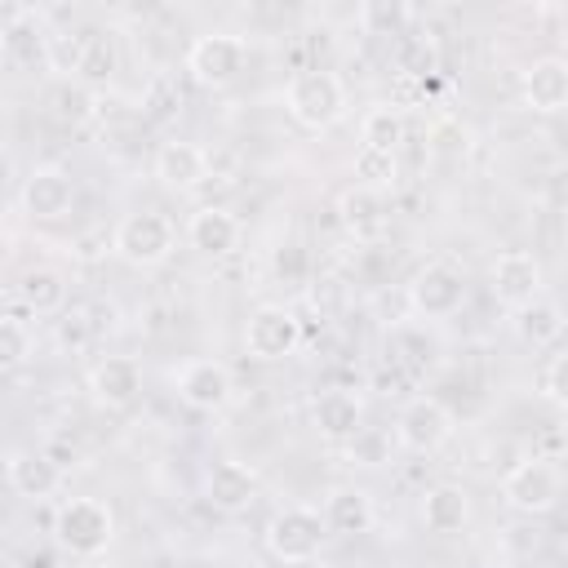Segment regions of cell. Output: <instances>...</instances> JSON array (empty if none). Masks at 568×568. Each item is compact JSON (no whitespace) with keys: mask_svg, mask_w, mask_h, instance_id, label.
<instances>
[{"mask_svg":"<svg viewBox=\"0 0 568 568\" xmlns=\"http://www.w3.org/2000/svg\"><path fill=\"white\" fill-rule=\"evenodd\" d=\"M284 111L293 115V124L324 133L346 115V84L342 75L324 71V67H302L288 75L284 84Z\"/></svg>","mask_w":568,"mask_h":568,"instance_id":"1","label":"cell"},{"mask_svg":"<svg viewBox=\"0 0 568 568\" xmlns=\"http://www.w3.org/2000/svg\"><path fill=\"white\" fill-rule=\"evenodd\" d=\"M53 541L75 559H98L115 541V510L102 497H67L53 515Z\"/></svg>","mask_w":568,"mask_h":568,"instance_id":"2","label":"cell"},{"mask_svg":"<svg viewBox=\"0 0 568 568\" xmlns=\"http://www.w3.org/2000/svg\"><path fill=\"white\" fill-rule=\"evenodd\" d=\"M173 248H178V226L160 209H133L111 231V253L138 271L164 266L173 257Z\"/></svg>","mask_w":568,"mask_h":568,"instance_id":"3","label":"cell"},{"mask_svg":"<svg viewBox=\"0 0 568 568\" xmlns=\"http://www.w3.org/2000/svg\"><path fill=\"white\" fill-rule=\"evenodd\" d=\"M324 537H328V524H324V510H315V506H284L266 519V532H262L266 550L280 564H311L320 555Z\"/></svg>","mask_w":568,"mask_h":568,"instance_id":"4","label":"cell"},{"mask_svg":"<svg viewBox=\"0 0 568 568\" xmlns=\"http://www.w3.org/2000/svg\"><path fill=\"white\" fill-rule=\"evenodd\" d=\"M248 67V40L235 36V31H209V36H195L191 49H186V71L195 84L204 89H226L244 75Z\"/></svg>","mask_w":568,"mask_h":568,"instance_id":"5","label":"cell"},{"mask_svg":"<svg viewBox=\"0 0 568 568\" xmlns=\"http://www.w3.org/2000/svg\"><path fill=\"white\" fill-rule=\"evenodd\" d=\"M564 497V475L550 466V457H524L501 475V501L519 515H546Z\"/></svg>","mask_w":568,"mask_h":568,"instance_id":"6","label":"cell"},{"mask_svg":"<svg viewBox=\"0 0 568 568\" xmlns=\"http://www.w3.org/2000/svg\"><path fill=\"white\" fill-rule=\"evenodd\" d=\"M302 346V320L280 306V302H262L248 320H244V351L262 364H275V359H288L293 351Z\"/></svg>","mask_w":568,"mask_h":568,"instance_id":"7","label":"cell"},{"mask_svg":"<svg viewBox=\"0 0 568 568\" xmlns=\"http://www.w3.org/2000/svg\"><path fill=\"white\" fill-rule=\"evenodd\" d=\"M408 306L422 320H448L466 306V275L453 262H426L408 284Z\"/></svg>","mask_w":568,"mask_h":568,"instance_id":"8","label":"cell"},{"mask_svg":"<svg viewBox=\"0 0 568 568\" xmlns=\"http://www.w3.org/2000/svg\"><path fill=\"white\" fill-rule=\"evenodd\" d=\"M488 280H493V297H497L510 315L524 311L528 302H537L541 288H546V271H541L537 253H528V248H506V253H497Z\"/></svg>","mask_w":568,"mask_h":568,"instance_id":"9","label":"cell"},{"mask_svg":"<svg viewBox=\"0 0 568 568\" xmlns=\"http://www.w3.org/2000/svg\"><path fill=\"white\" fill-rule=\"evenodd\" d=\"M173 390L195 413H222L231 404V373H226V364L195 355V359H182L173 368Z\"/></svg>","mask_w":568,"mask_h":568,"instance_id":"10","label":"cell"},{"mask_svg":"<svg viewBox=\"0 0 568 568\" xmlns=\"http://www.w3.org/2000/svg\"><path fill=\"white\" fill-rule=\"evenodd\" d=\"M395 439L408 453H439L453 439V413L430 395H413L395 417Z\"/></svg>","mask_w":568,"mask_h":568,"instance_id":"11","label":"cell"},{"mask_svg":"<svg viewBox=\"0 0 568 568\" xmlns=\"http://www.w3.org/2000/svg\"><path fill=\"white\" fill-rule=\"evenodd\" d=\"M18 200H22V213L31 222H58L75 204V178L67 169H58V164H40V169L27 173Z\"/></svg>","mask_w":568,"mask_h":568,"instance_id":"12","label":"cell"},{"mask_svg":"<svg viewBox=\"0 0 568 568\" xmlns=\"http://www.w3.org/2000/svg\"><path fill=\"white\" fill-rule=\"evenodd\" d=\"M240 240H244V222L222 204H204L186 217V244L204 257H231Z\"/></svg>","mask_w":568,"mask_h":568,"instance_id":"13","label":"cell"},{"mask_svg":"<svg viewBox=\"0 0 568 568\" xmlns=\"http://www.w3.org/2000/svg\"><path fill=\"white\" fill-rule=\"evenodd\" d=\"M151 169H155L160 186H169V191H195L204 178H213V173H209V151H204L200 142H186V138L160 142Z\"/></svg>","mask_w":568,"mask_h":568,"instance_id":"14","label":"cell"},{"mask_svg":"<svg viewBox=\"0 0 568 568\" xmlns=\"http://www.w3.org/2000/svg\"><path fill=\"white\" fill-rule=\"evenodd\" d=\"M4 475H9V488L27 501H44L62 488V466L44 448H13L4 457Z\"/></svg>","mask_w":568,"mask_h":568,"instance_id":"15","label":"cell"},{"mask_svg":"<svg viewBox=\"0 0 568 568\" xmlns=\"http://www.w3.org/2000/svg\"><path fill=\"white\" fill-rule=\"evenodd\" d=\"M257 488H262L257 470L248 462H240V457H217L209 466V475H204V497L217 510H244V506H253L257 501Z\"/></svg>","mask_w":568,"mask_h":568,"instance_id":"16","label":"cell"},{"mask_svg":"<svg viewBox=\"0 0 568 568\" xmlns=\"http://www.w3.org/2000/svg\"><path fill=\"white\" fill-rule=\"evenodd\" d=\"M89 395L102 408H129L142 395V364L129 355H106L89 368Z\"/></svg>","mask_w":568,"mask_h":568,"instance_id":"17","label":"cell"},{"mask_svg":"<svg viewBox=\"0 0 568 568\" xmlns=\"http://www.w3.org/2000/svg\"><path fill=\"white\" fill-rule=\"evenodd\" d=\"M524 106L541 115H555L568 106V58L546 53L524 71Z\"/></svg>","mask_w":568,"mask_h":568,"instance_id":"18","label":"cell"},{"mask_svg":"<svg viewBox=\"0 0 568 568\" xmlns=\"http://www.w3.org/2000/svg\"><path fill=\"white\" fill-rule=\"evenodd\" d=\"M311 422L324 439L333 444H351L359 430H364V404L355 390H324L311 408Z\"/></svg>","mask_w":568,"mask_h":568,"instance_id":"19","label":"cell"},{"mask_svg":"<svg viewBox=\"0 0 568 568\" xmlns=\"http://www.w3.org/2000/svg\"><path fill=\"white\" fill-rule=\"evenodd\" d=\"M324 524H328L333 537H359V532H368L377 524V506H373L368 488H355V484L333 488L328 501H324Z\"/></svg>","mask_w":568,"mask_h":568,"instance_id":"20","label":"cell"},{"mask_svg":"<svg viewBox=\"0 0 568 568\" xmlns=\"http://www.w3.org/2000/svg\"><path fill=\"white\" fill-rule=\"evenodd\" d=\"M422 524L439 537H453L470 524V493L462 484H435L422 493Z\"/></svg>","mask_w":568,"mask_h":568,"instance_id":"21","label":"cell"},{"mask_svg":"<svg viewBox=\"0 0 568 568\" xmlns=\"http://www.w3.org/2000/svg\"><path fill=\"white\" fill-rule=\"evenodd\" d=\"M13 302H22L31 315H58L67 306V280L53 266H31L13 284Z\"/></svg>","mask_w":568,"mask_h":568,"instance_id":"22","label":"cell"},{"mask_svg":"<svg viewBox=\"0 0 568 568\" xmlns=\"http://www.w3.org/2000/svg\"><path fill=\"white\" fill-rule=\"evenodd\" d=\"M510 324H515V333H519L524 346L541 351V346H555V342L564 337V328H568V311H564L559 302H550V297H537V302H528L524 311H515Z\"/></svg>","mask_w":568,"mask_h":568,"instance_id":"23","label":"cell"},{"mask_svg":"<svg viewBox=\"0 0 568 568\" xmlns=\"http://www.w3.org/2000/svg\"><path fill=\"white\" fill-rule=\"evenodd\" d=\"M337 213H342V226L355 235V240H373L386 231V204L377 191L368 186H351L337 195Z\"/></svg>","mask_w":568,"mask_h":568,"instance_id":"24","label":"cell"},{"mask_svg":"<svg viewBox=\"0 0 568 568\" xmlns=\"http://www.w3.org/2000/svg\"><path fill=\"white\" fill-rule=\"evenodd\" d=\"M44 111L58 124H84L98 115V93L84 80H53L44 93Z\"/></svg>","mask_w":568,"mask_h":568,"instance_id":"25","label":"cell"},{"mask_svg":"<svg viewBox=\"0 0 568 568\" xmlns=\"http://www.w3.org/2000/svg\"><path fill=\"white\" fill-rule=\"evenodd\" d=\"M89 40H93V31H49L44 36V67L58 71L62 80L80 75L84 53H89Z\"/></svg>","mask_w":568,"mask_h":568,"instance_id":"26","label":"cell"},{"mask_svg":"<svg viewBox=\"0 0 568 568\" xmlns=\"http://www.w3.org/2000/svg\"><path fill=\"white\" fill-rule=\"evenodd\" d=\"M399 142H404V115H399V106H368L364 120H359V146L399 151Z\"/></svg>","mask_w":568,"mask_h":568,"instance_id":"27","label":"cell"},{"mask_svg":"<svg viewBox=\"0 0 568 568\" xmlns=\"http://www.w3.org/2000/svg\"><path fill=\"white\" fill-rule=\"evenodd\" d=\"M27 320H31V311L9 297V311H4V320H0V364H4V368H18V364L31 355V346H36Z\"/></svg>","mask_w":568,"mask_h":568,"instance_id":"28","label":"cell"},{"mask_svg":"<svg viewBox=\"0 0 568 568\" xmlns=\"http://www.w3.org/2000/svg\"><path fill=\"white\" fill-rule=\"evenodd\" d=\"M351 173H355V186H368V191H377V195L399 182L395 151H373V146H359V151H355Z\"/></svg>","mask_w":568,"mask_h":568,"instance_id":"29","label":"cell"},{"mask_svg":"<svg viewBox=\"0 0 568 568\" xmlns=\"http://www.w3.org/2000/svg\"><path fill=\"white\" fill-rule=\"evenodd\" d=\"M395 75H408V80H426V75H435V67H439V53H435V40L430 36H404L399 44H395Z\"/></svg>","mask_w":568,"mask_h":568,"instance_id":"30","label":"cell"},{"mask_svg":"<svg viewBox=\"0 0 568 568\" xmlns=\"http://www.w3.org/2000/svg\"><path fill=\"white\" fill-rule=\"evenodd\" d=\"M182 111V89H178V80L173 75H151V84L142 89V115L151 120V124H169L173 115Z\"/></svg>","mask_w":568,"mask_h":568,"instance_id":"31","label":"cell"},{"mask_svg":"<svg viewBox=\"0 0 568 568\" xmlns=\"http://www.w3.org/2000/svg\"><path fill=\"white\" fill-rule=\"evenodd\" d=\"M111 75H115V49H111V36L93 31L89 53H84V67H80L75 80H84V84L93 89V84H102V80H111Z\"/></svg>","mask_w":568,"mask_h":568,"instance_id":"32","label":"cell"},{"mask_svg":"<svg viewBox=\"0 0 568 568\" xmlns=\"http://www.w3.org/2000/svg\"><path fill=\"white\" fill-rule=\"evenodd\" d=\"M346 453H351L355 466H382V462H390V435L377 430V426H364V430L346 444Z\"/></svg>","mask_w":568,"mask_h":568,"instance_id":"33","label":"cell"},{"mask_svg":"<svg viewBox=\"0 0 568 568\" xmlns=\"http://www.w3.org/2000/svg\"><path fill=\"white\" fill-rule=\"evenodd\" d=\"M541 395H546L550 404L568 408V351H564V355H555V359L541 368Z\"/></svg>","mask_w":568,"mask_h":568,"instance_id":"34","label":"cell"},{"mask_svg":"<svg viewBox=\"0 0 568 568\" xmlns=\"http://www.w3.org/2000/svg\"><path fill=\"white\" fill-rule=\"evenodd\" d=\"M275 275L288 280V284H302L306 280V248L297 240H288V244L275 248Z\"/></svg>","mask_w":568,"mask_h":568,"instance_id":"35","label":"cell"},{"mask_svg":"<svg viewBox=\"0 0 568 568\" xmlns=\"http://www.w3.org/2000/svg\"><path fill=\"white\" fill-rule=\"evenodd\" d=\"M395 342H399V351H404L399 359H404V368H408V373H422V368L430 364V355H435V351L426 346V337H422V333H413V328H399V333H395Z\"/></svg>","mask_w":568,"mask_h":568,"instance_id":"36","label":"cell"},{"mask_svg":"<svg viewBox=\"0 0 568 568\" xmlns=\"http://www.w3.org/2000/svg\"><path fill=\"white\" fill-rule=\"evenodd\" d=\"M546 204L559 209V213H568V164L546 178Z\"/></svg>","mask_w":568,"mask_h":568,"instance_id":"37","label":"cell"},{"mask_svg":"<svg viewBox=\"0 0 568 568\" xmlns=\"http://www.w3.org/2000/svg\"><path fill=\"white\" fill-rule=\"evenodd\" d=\"M44 453H49V457H53V462H58V466H62V470H67V466H71V462H75V444H71V439H67V435H53V439H49V444H44Z\"/></svg>","mask_w":568,"mask_h":568,"instance_id":"38","label":"cell"},{"mask_svg":"<svg viewBox=\"0 0 568 568\" xmlns=\"http://www.w3.org/2000/svg\"><path fill=\"white\" fill-rule=\"evenodd\" d=\"M479 568H510V564H501V559H493V564H479Z\"/></svg>","mask_w":568,"mask_h":568,"instance_id":"39","label":"cell"},{"mask_svg":"<svg viewBox=\"0 0 568 568\" xmlns=\"http://www.w3.org/2000/svg\"><path fill=\"white\" fill-rule=\"evenodd\" d=\"M404 568H422V564H404Z\"/></svg>","mask_w":568,"mask_h":568,"instance_id":"40","label":"cell"},{"mask_svg":"<svg viewBox=\"0 0 568 568\" xmlns=\"http://www.w3.org/2000/svg\"><path fill=\"white\" fill-rule=\"evenodd\" d=\"M564 297H568V280H564Z\"/></svg>","mask_w":568,"mask_h":568,"instance_id":"41","label":"cell"},{"mask_svg":"<svg viewBox=\"0 0 568 568\" xmlns=\"http://www.w3.org/2000/svg\"><path fill=\"white\" fill-rule=\"evenodd\" d=\"M355 568H368V564H355Z\"/></svg>","mask_w":568,"mask_h":568,"instance_id":"42","label":"cell"}]
</instances>
